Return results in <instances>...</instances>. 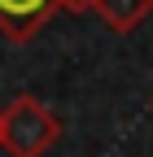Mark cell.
<instances>
[{"instance_id": "cell-1", "label": "cell", "mask_w": 153, "mask_h": 157, "mask_svg": "<svg viewBox=\"0 0 153 157\" xmlns=\"http://www.w3.org/2000/svg\"><path fill=\"white\" fill-rule=\"evenodd\" d=\"M57 140H61V118L40 96L18 92L5 105V140H0V153H9V157H44Z\"/></svg>"}, {"instance_id": "cell-2", "label": "cell", "mask_w": 153, "mask_h": 157, "mask_svg": "<svg viewBox=\"0 0 153 157\" xmlns=\"http://www.w3.org/2000/svg\"><path fill=\"white\" fill-rule=\"evenodd\" d=\"M57 13V0H0V35H9L13 44L40 35V26Z\"/></svg>"}, {"instance_id": "cell-3", "label": "cell", "mask_w": 153, "mask_h": 157, "mask_svg": "<svg viewBox=\"0 0 153 157\" xmlns=\"http://www.w3.org/2000/svg\"><path fill=\"white\" fill-rule=\"evenodd\" d=\"M92 13H96L109 31L131 35L136 26H144L149 17H153V0H96V5H92Z\"/></svg>"}, {"instance_id": "cell-4", "label": "cell", "mask_w": 153, "mask_h": 157, "mask_svg": "<svg viewBox=\"0 0 153 157\" xmlns=\"http://www.w3.org/2000/svg\"><path fill=\"white\" fill-rule=\"evenodd\" d=\"M92 5H96V0H57V9H70V13H83Z\"/></svg>"}, {"instance_id": "cell-5", "label": "cell", "mask_w": 153, "mask_h": 157, "mask_svg": "<svg viewBox=\"0 0 153 157\" xmlns=\"http://www.w3.org/2000/svg\"><path fill=\"white\" fill-rule=\"evenodd\" d=\"M0 140H5V109H0Z\"/></svg>"}, {"instance_id": "cell-6", "label": "cell", "mask_w": 153, "mask_h": 157, "mask_svg": "<svg viewBox=\"0 0 153 157\" xmlns=\"http://www.w3.org/2000/svg\"><path fill=\"white\" fill-rule=\"evenodd\" d=\"M149 109H153V101H149Z\"/></svg>"}]
</instances>
